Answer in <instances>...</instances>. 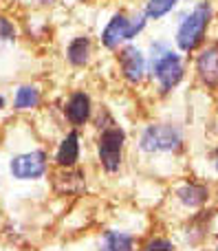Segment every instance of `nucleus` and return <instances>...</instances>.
I'll return each instance as SVG.
<instances>
[{
    "mask_svg": "<svg viewBox=\"0 0 218 251\" xmlns=\"http://www.w3.org/2000/svg\"><path fill=\"white\" fill-rule=\"evenodd\" d=\"M123 143H126V132L121 126H117L110 119L106 126H99V137H97V159L99 165L108 174L117 172L123 161Z\"/></svg>",
    "mask_w": 218,
    "mask_h": 251,
    "instance_id": "f257e3e1",
    "label": "nucleus"
},
{
    "mask_svg": "<svg viewBox=\"0 0 218 251\" xmlns=\"http://www.w3.org/2000/svg\"><path fill=\"white\" fill-rule=\"evenodd\" d=\"M212 20V4L207 0H201L188 16L183 18L179 31H176V44L181 51H194L205 40V31Z\"/></svg>",
    "mask_w": 218,
    "mask_h": 251,
    "instance_id": "f03ea898",
    "label": "nucleus"
},
{
    "mask_svg": "<svg viewBox=\"0 0 218 251\" xmlns=\"http://www.w3.org/2000/svg\"><path fill=\"white\" fill-rule=\"evenodd\" d=\"M145 22H148V18L144 13H139V16H128L123 11L115 13L99 35L101 47L108 49V51H115V49H119V44L135 40L145 29Z\"/></svg>",
    "mask_w": 218,
    "mask_h": 251,
    "instance_id": "7ed1b4c3",
    "label": "nucleus"
},
{
    "mask_svg": "<svg viewBox=\"0 0 218 251\" xmlns=\"http://www.w3.org/2000/svg\"><path fill=\"white\" fill-rule=\"evenodd\" d=\"M152 75L159 82L163 93L172 91L176 84L183 79V64L176 53L166 49L163 44H154L152 47Z\"/></svg>",
    "mask_w": 218,
    "mask_h": 251,
    "instance_id": "20e7f679",
    "label": "nucleus"
},
{
    "mask_svg": "<svg viewBox=\"0 0 218 251\" xmlns=\"http://www.w3.org/2000/svg\"><path fill=\"white\" fill-rule=\"evenodd\" d=\"M181 130L174 128V126L168 124H152L141 132L139 137V148L148 154H154V152H172L181 148Z\"/></svg>",
    "mask_w": 218,
    "mask_h": 251,
    "instance_id": "39448f33",
    "label": "nucleus"
},
{
    "mask_svg": "<svg viewBox=\"0 0 218 251\" xmlns=\"http://www.w3.org/2000/svg\"><path fill=\"white\" fill-rule=\"evenodd\" d=\"M48 172V154L44 150H29L13 154L9 161V174L16 181H38Z\"/></svg>",
    "mask_w": 218,
    "mask_h": 251,
    "instance_id": "423d86ee",
    "label": "nucleus"
},
{
    "mask_svg": "<svg viewBox=\"0 0 218 251\" xmlns=\"http://www.w3.org/2000/svg\"><path fill=\"white\" fill-rule=\"evenodd\" d=\"M64 117L75 130L84 128L93 117V101L86 91H73L64 101Z\"/></svg>",
    "mask_w": 218,
    "mask_h": 251,
    "instance_id": "0eeeda50",
    "label": "nucleus"
},
{
    "mask_svg": "<svg viewBox=\"0 0 218 251\" xmlns=\"http://www.w3.org/2000/svg\"><path fill=\"white\" fill-rule=\"evenodd\" d=\"M117 62H119V71H121L123 79H126L128 84H139L141 79H144V75H145V55L137 47L128 44V47L119 49Z\"/></svg>",
    "mask_w": 218,
    "mask_h": 251,
    "instance_id": "6e6552de",
    "label": "nucleus"
},
{
    "mask_svg": "<svg viewBox=\"0 0 218 251\" xmlns=\"http://www.w3.org/2000/svg\"><path fill=\"white\" fill-rule=\"evenodd\" d=\"M53 190L60 196H77L86 190V174L77 168H60L53 174Z\"/></svg>",
    "mask_w": 218,
    "mask_h": 251,
    "instance_id": "1a4fd4ad",
    "label": "nucleus"
},
{
    "mask_svg": "<svg viewBox=\"0 0 218 251\" xmlns=\"http://www.w3.org/2000/svg\"><path fill=\"white\" fill-rule=\"evenodd\" d=\"M82 137H79L77 130H69V132L62 137V141L57 143L55 150V165L57 168H75L79 161V154H82Z\"/></svg>",
    "mask_w": 218,
    "mask_h": 251,
    "instance_id": "9d476101",
    "label": "nucleus"
},
{
    "mask_svg": "<svg viewBox=\"0 0 218 251\" xmlns=\"http://www.w3.org/2000/svg\"><path fill=\"white\" fill-rule=\"evenodd\" d=\"M196 73L210 86H218V44H212L198 55Z\"/></svg>",
    "mask_w": 218,
    "mask_h": 251,
    "instance_id": "9b49d317",
    "label": "nucleus"
},
{
    "mask_svg": "<svg viewBox=\"0 0 218 251\" xmlns=\"http://www.w3.org/2000/svg\"><path fill=\"white\" fill-rule=\"evenodd\" d=\"M91 51H93V44L88 35H75L73 40L69 42L66 47V62L75 69H82L91 62Z\"/></svg>",
    "mask_w": 218,
    "mask_h": 251,
    "instance_id": "f8f14e48",
    "label": "nucleus"
},
{
    "mask_svg": "<svg viewBox=\"0 0 218 251\" xmlns=\"http://www.w3.org/2000/svg\"><path fill=\"white\" fill-rule=\"evenodd\" d=\"M42 101V93H40L38 86H31V84H24V86L16 88V95H13V110L22 113V110H33L40 106Z\"/></svg>",
    "mask_w": 218,
    "mask_h": 251,
    "instance_id": "ddd939ff",
    "label": "nucleus"
},
{
    "mask_svg": "<svg viewBox=\"0 0 218 251\" xmlns=\"http://www.w3.org/2000/svg\"><path fill=\"white\" fill-rule=\"evenodd\" d=\"M99 251H135V238L126 231L110 229L101 238Z\"/></svg>",
    "mask_w": 218,
    "mask_h": 251,
    "instance_id": "4468645a",
    "label": "nucleus"
},
{
    "mask_svg": "<svg viewBox=\"0 0 218 251\" xmlns=\"http://www.w3.org/2000/svg\"><path fill=\"white\" fill-rule=\"evenodd\" d=\"M179 199L181 203L190 205V207H198L207 201V187L205 185H198V183H188L179 190Z\"/></svg>",
    "mask_w": 218,
    "mask_h": 251,
    "instance_id": "2eb2a0df",
    "label": "nucleus"
},
{
    "mask_svg": "<svg viewBox=\"0 0 218 251\" xmlns=\"http://www.w3.org/2000/svg\"><path fill=\"white\" fill-rule=\"evenodd\" d=\"M176 2H179V0H148L144 16L150 18V20H159V18H163L166 13H170L172 9L176 7Z\"/></svg>",
    "mask_w": 218,
    "mask_h": 251,
    "instance_id": "dca6fc26",
    "label": "nucleus"
},
{
    "mask_svg": "<svg viewBox=\"0 0 218 251\" xmlns=\"http://www.w3.org/2000/svg\"><path fill=\"white\" fill-rule=\"evenodd\" d=\"M16 35H18L16 25H13L7 16L0 13V47H4V44H13L16 42Z\"/></svg>",
    "mask_w": 218,
    "mask_h": 251,
    "instance_id": "f3484780",
    "label": "nucleus"
},
{
    "mask_svg": "<svg viewBox=\"0 0 218 251\" xmlns=\"http://www.w3.org/2000/svg\"><path fill=\"white\" fill-rule=\"evenodd\" d=\"M144 251H174V247H172V243H170V240L154 238V240H150V243L145 245Z\"/></svg>",
    "mask_w": 218,
    "mask_h": 251,
    "instance_id": "a211bd4d",
    "label": "nucleus"
},
{
    "mask_svg": "<svg viewBox=\"0 0 218 251\" xmlns=\"http://www.w3.org/2000/svg\"><path fill=\"white\" fill-rule=\"evenodd\" d=\"M4 106H7V101H4V97H2V95H0V110H2V108H4Z\"/></svg>",
    "mask_w": 218,
    "mask_h": 251,
    "instance_id": "6ab92c4d",
    "label": "nucleus"
},
{
    "mask_svg": "<svg viewBox=\"0 0 218 251\" xmlns=\"http://www.w3.org/2000/svg\"><path fill=\"white\" fill-rule=\"evenodd\" d=\"M38 2H42V4H48V2H53V0H38Z\"/></svg>",
    "mask_w": 218,
    "mask_h": 251,
    "instance_id": "aec40b11",
    "label": "nucleus"
},
{
    "mask_svg": "<svg viewBox=\"0 0 218 251\" xmlns=\"http://www.w3.org/2000/svg\"><path fill=\"white\" fill-rule=\"evenodd\" d=\"M214 165H216V170H218V154H216V159H214Z\"/></svg>",
    "mask_w": 218,
    "mask_h": 251,
    "instance_id": "412c9836",
    "label": "nucleus"
}]
</instances>
